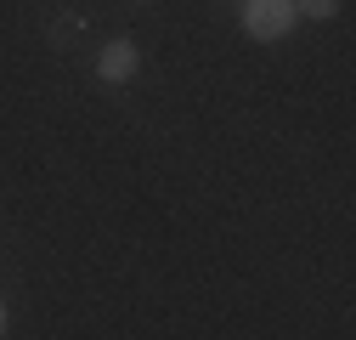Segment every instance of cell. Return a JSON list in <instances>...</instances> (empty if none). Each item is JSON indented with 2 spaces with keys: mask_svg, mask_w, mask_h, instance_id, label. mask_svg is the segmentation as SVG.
<instances>
[{
  "mask_svg": "<svg viewBox=\"0 0 356 340\" xmlns=\"http://www.w3.org/2000/svg\"><path fill=\"white\" fill-rule=\"evenodd\" d=\"M6 329H12V318H6V307H0V340H6Z\"/></svg>",
  "mask_w": 356,
  "mask_h": 340,
  "instance_id": "obj_4",
  "label": "cell"
},
{
  "mask_svg": "<svg viewBox=\"0 0 356 340\" xmlns=\"http://www.w3.org/2000/svg\"><path fill=\"white\" fill-rule=\"evenodd\" d=\"M243 29L254 40H283L294 29V0H243Z\"/></svg>",
  "mask_w": 356,
  "mask_h": 340,
  "instance_id": "obj_1",
  "label": "cell"
},
{
  "mask_svg": "<svg viewBox=\"0 0 356 340\" xmlns=\"http://www.w3.org/2000/svg\"><path fill=\"white\" fill-rule=\"evenodd\" d=\"M339 12V0H294V17H317V23H328Z\"/></svg>",
  "mask_w": 356,
  "mask_h": 340,
  "instance_id": "obj_3",
  "label": "cell"
},
{
  "mask_svg": "<svg viewBox=\"0 0 356 340\" xmlns=\"http://www.w3.org/2000/svg\"><path fill=\"white\" fill-rule=\"evenodd\" d=\"M136 68H142V46L136 40H108V46L97 52V79L102 85H124V79H136Z\"/></svg>",
  "mask_w": 356,
  "mask_h": 340,
  "instance_id": "obj_2",
  "label": "cell"
}]
</instances>
